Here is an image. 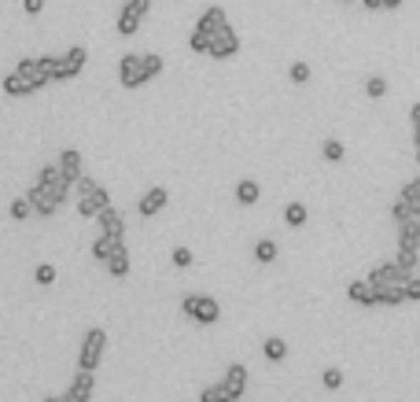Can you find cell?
I'll return each mask as SVG.
<instances>
[{
	"label": "cell",
	"instance_id": "3",
	"mask_svg": "<svg viewBox=\"0 0 420 402\" xmlns=\"http://www.w3.org/2000/svg\"><path fill=\"white\" fill-rule=\"evenodd\" d=\"M107 351V332L103 329H88L81 336V351H78V369H100Z\"/></svg>",
	"mask_w": 420,
	"mask_h": 402
},
{
	"label": "cell",
	"instance_id": "46",
	"mask_svg": "<svg viewBox=\"0 0 420 402\" xmlns=\"http://www.w3.org/2000/svg\"><path fill=\"white\" fill-rule=\"evenodd\" d=\"M41 402H78V398H74L71 391H66V395H44Z\"/></svg>",
	"mask_w": 420,
	"mask_h": 402
},
{
	"label": "cell",
	"instance_id": "37",
	"mask_svg": "<svg viewBox=\"0 0 420 402\" xmlns=\"http://www.w3.org/2000/svg\"><path fill=\"white\" fill-rule=\"evenodd\" d=\"M34 281H37L41 288H48V284H56V266H48V262H41V266H37V273H34Z\"/></svg>",
	"mask_w": 420,
	"mask_h": 402
},
{
	"label": "cell",
	"instance_id": "32",
	"mask_svg": "<svg viewBox=\"0 0 420 402\" xmlns=\"http://www.w3.org/2000/svg\"><path fill=\"white\" fill-rule=\"evenodd\" d=\"M140 59H144V74H148V81H151V78H159L163 67H166V59H163L159 52H144Z\"/></svg>",
	"mask_w": 420,
	"mask_h": 402
},
{
	"label": "cell",
	"instance_id": "6",
	"mask_svg": "<svg viewBox=\"0 0 420 402\" xmlns=\"http://www.w3.org/2000/svg\"><path fill=\"white\" fill-rule=\"evenodd\" d=\"M118 81L126 89H140L144 81H148V74H144V59L137 56V52H126L122 59H118Z\"/></svg>",
	"mask_w": 420,
	"mask_h": 402
},
{
	"label": "cell",
	"instance_id": "21",
	"mask_svg": "<svg viewBox=\"0 0 420 402\" xmlns=\"http://www.w3.org/2000/svg\"><path fill=\"white\" fill-rule=\"evenodd\" d=\"M63 63H66V74H71V78H78V74L85 71V63H88V52H85V45H74L71 52L63 56Z\"/></svg>",
	"mask_w": 420,
	"mask_h": 402
},
{
	"label": "cell",
	"instance_id": "47",
	"mask_svg": "<svg viewBox=\"0 0 420 402\" xmlns=\"http://www.w3.org/2000/svg\"><path fill=\"white\" fill-rule=\"evenodd\" d=\"M365 11H384V0H362Z\"/></svg>",
	"mask_w": 420,
	"mask_h": 402
},
{
	"label": "cell",
	"instance_id": "5",
	"mask_svg": "<svg viewBox=\"0 0 420 402\" xmlns=\"http://www.w3.org/2000/svg\"><path fill=\"white\" fill-rule=\"evenodd\" d=\"M236 52H240V34H236L229 23L221 26V30H214V34H210V48H207V56H210V59H217V63H221V59H232Z\"/></svg>",
	"mask_w": 420,
	"mask_h": 402
},
{
	"label": "cell",
	"instance_id": "23",
	"mask_svg": "<svg viewBox=\"0 0 420 402\" xmlns=\"http://www.w3.org/2000/svg\"><path fill=\"white\" fill-rule=\"evenodd\" d=\"M103 266H107L111 277H118V281H122V277H129V251H126V247H118L115 255H111V259L103 262Z\"/></svg>",
	"mask_w": 420,
	"mask_h": 402
},
{
	"label": "cell",
	"instance_id": "19",
	"mask_svg": "<svg viewBox=\"0 0 420 402\" xmlns=\"http://www.w3.org/2000/svg\"><path fill=\"white\" fill-rule=\"evenodd\" d=\"M229 23V19H225V8H207L203 15H199V30H207V34H214V30H221V26H225Z\"/></svg>",
	"mask_w": 420,
	"mask_h": 402
},
{
	"label": "cell",
	"instance_id": "18",
	"mask_svg": "<svg viewBox=\"0 0 420 402\" xmlns=\"http://www.w3.org/2000/svg\"><path fill=\"white\" fill-rule=\"evenodd\" d=\"M398 247L420 251V218H409V222L398 225Z\"/></svg>",
	"mask_w": 420,
	"mask_h": 402
},
{
	"label": "cell",
	"instance_id": "22",
	"mask_svg": "<svg viewBox=\"0 0 420 402\" xmlns=\"http://www.w3.org/2000/svg\"><path fill=\"white\" fill-rule=\"evenodd\" d=\"M236 200H240L243 207H255V203L262 200V188H258V181H251V177H243V181L236 185Z\"/></svg>",
	"mask_w": 420,
	"mask_h": 402
},
{
	"label": "cell",
	"instance_id": "24",
	"mask_svg": "<svg viewBox=\"0 0 420 402\" xmlns=\"http://www.w3.org/2000/svg\"><path fill=\"white\" fill-rule=\"evenodd\" d=\"M118 247H122V240H115V237H103V232H100L96 244H93V259H96V262H107V259L115 255Z\"/></svg>",
	"mask_w": 420,
	"mask_h": 402
},
{
	"label": "cell",
	"instance_id": "11",
	"mask_svg": "<svg viewBox=\"0 0 420 402\" xmlns=\"http://www.w3.org/2000/svg\"><path fill=\"white\" fill-rule=\"evenodd\" d=\"M66 391H71L78 402H88V398H93V391H96V369H78Z\"/></svg>",
	"mask_w": 420,
	"mask_h": 402
},
{
	"label": "cell",
	"instance_id": "15",
	"mask_svg": "<svg viewBox=\"0 0 420 402\" xmlns=\"http://www.w3.org/2000/svg\"><path fill=\"white\" fill-rule=\"evenodd\" d=\"M221 384L229 388V395H232V398H240L243 391H247V366L232 362V366L225 369V380H221Z\"/></svg>",
	"mask_w": 420,
	"mask_h": 402
},
{
	"label": "cell",
	"instance_id": "41",
	"mask_svg": "<svg viewBox=\"0 0 420 402\" xmlns=\"http://www.w3.org/2000/svg\"><path fill=\"white\" fill-rule=\"evenodd\" d=\"M402 288H406V303H420V277L416 273H409Z\"/></svg>",
	"mask_w": 420,
	"mask_h": 402
},
{
	"label": "cell",
	"instance_id": "30",
	"mask_svg": "<svg viewBox=\"0 0 420 402\" xmlns=\"http://www.w3.org/2000/svg\"><path fill=\"white\" fill-rule=\"evenodd\" d=\"M199 402H236V398L229 395V388H225V384H210V388L199 391Z\"/></svg>",
	"mask_w": 420,
	"mask_h": 402
},
{
	"label": "cell",
	"instance_id": "35",
	"mask_svg": "<svg viewBox=\"0 0 420 402\" xmlns=\"http://www.w3.org/2000/svg\"><path fill=\"white\" fill-rule=\"evenodd\" d=\"M398 196H406L409 203H413V215L420 218V177H413L406 188H402V192H398Z\"/></svg>",
	"mask_w": 420,
	"mask_h": 402
},
{
	"label": "cell",
	"instance_id": "16",
	"mask_svg": "<svg viewBox=\"0 0 420 402\" xmlns=\"http://www.w3.org/2000/svg\"><path fill=\"white\" fill-rule=\"evenodd\" d=\"M37 63H41V74L48 78V81H71L63 56H37Z\"/></svg>",
	"mask_w": 420,
	"mask_h": 402
},
{
	"label": "cell",
	"instance_id": "36",
	"mask_svg": "<svg viewBox=\"0 0 420 402\" xmlns=\"http://www.w3.org/2000/svg\"><path fill=\"white\" fill-rule=\"evenodd\" d=\"M398 266H402L406 273H416V259H420V251H409V247H398Z\"/></svg>",
	"mask_w": 420,
	"mask_h": 402
},
{
	"label": "cell",
	"instance_id": "34",
	"mask_svg": "<svg viewBox=\"0 0 420 402\" xmlns=\"http://www.w3.org/2000/svg\"><path fill=\"white\" fill-rule=\"evenodd\" d=\"M188 48H192V52H199V56H203V52L210 48V34L195 26V30H192V37H188Z\"/></svg>",
	"mask_w": 420,
	"mask_h": 402
},
{
	"label": "cell",
	"instance_id": "17",
	"mask_svg": "<svg viewBox=\"0 0 420 402\" xmlns=\"http://www.w3.org/2000/svg\"><path fill=\"white\" fill-rule=\"evenodd\" d=\"M406 288L402 284H376V306H402Z\"/></svg>",
	"mask_w": 420,
	"mask_h": 402
},
{
	"label": "cell",
	"instance_id": "13",
	"mask_svg": "<svg viewBox=\"0 0 420 402\" xmlns=\"http://www.w3.org/2000/svg\"><path fill=\"white\" fill-rule=\"evenodd\" d=\"M59 166H63V174L66 177H71L74 185L85 177V159H81V152H78V148H63V152H59V159H56Z\"/></svg>",
	"mask_w": 420,
	"mask_h": 402
},
{
	"label": "cell",
	"instance_id": "1",
	"mask_svg": "<svg viewBox=\"0 0 420 402\" xmlns=\"http://www.w3.org/2000/svg\"><path fill=\"white\" fill-rule=\"evenodd\" d=\"M74 188H78V215H81V218H96L103 207H111V196H107V188H103L100 181L81 177Z\"/></svg>",
	"mask_w": 420,
	"mask_h": 402
},
{
	"label": "cell",
	"instance_id": "8",
	"mask_svg": "<svg viewBox=\"0 0 420 402\" xmlns=\"http://www.w3.org/2000/svg\"><path fill=\"white\" fill-rule=\"evenodd\" d=\"M406 277H409V273H406L402 266H398V259L380 262V266H376V269L369 273V281H372V284H406Z\"/></svg>",
	"mask_w": 420,
	"mask_h": 402
},
{
	"label": "cell",
	"instance_id": "4",
	"mask_svg": "<svg viewBox=\"0 0 420 402\" xmlns=\"http://www.w3.org/2000/svg\"><path fill=\"white\" fill-rule=\"evenodd\" d=\"M37 185L41 188H48V192L59 200V203H66L71 200V192H74V181L63 174V166L59 163H48V166H41V174H37Z\"/></svg>",
	"mask_w": 420,
	"mask_h": 402
},
{
	"label": "cell",
	"instance_id": "33",
	"mask_svg": "<svg viewBox=\"0 0 420 402\" xmlns=\"http://www.w3.org/2000/svg\"><path fill=\"white\" fill-rule=\"evenodd\" d=\"M255 259H258L262 266L277 262V244H273V240H258V244H255Z\"/></svg>",
	"mask_w": 420,
	"mask_h": 402
},
{
	"label": "cell",
	"instance_id": "43",
	"mask_svg": "<svg viewBox=\"0 0 420 402\" xmlns=\"http://www.w3.org/2000/svg\"><path fill=\"white\" fill-rule=\"evenodd\" d=\"M173 266L177 269H188L192 266V251L188 247H173Z\"/></svg>",
	"mask_w": 420,
	"mask_h": 402
},
{
	"label": "cell",
	"instance_id": "40",
	"mask_svg": "<svg viewBox=\"0 0 420 402\" xmlns=\"http://www.w3.org/2000/svg\"><path fill=\"white\" fill-rule=\"evenodd\" d=\"M287 78H292L295 86H306V81H309V67L299 59V63H292V67H287Z\"/></svg>",
	"mask_w": 420,
	"mask_h": 402
},
{
	"label": "cell",
	"instance_id": "48",
	"mask_svg": "<svg viewBox=\"0 0 420 402\" xmlns=\"http://www.w3.org/2000/svg\"><path fill=\"white\" fill-rule=\"evenodd\" d=\"M402 4H406V0H384V11H398Z\"/></svg>",
	"mask_w": 420,
	"mask_h": 402
},
{
	"label": "cell",
	"instance_id": "20",
	"mask_svg": "<svg viewBox=\"0 0 420 402\" xmlns=\"http://www.w3.org/2000/svg\"><path fill=\"white\" fill-rule=\"evenodd\" d=\"M4 93H8V96H34L30 81L22 78L19 71H8V74H4Z\"/></svg>",
	"mask_w": 420,
	"mask_h": 402
},
{
	"label": "cell",
	"instance_id": "28",
	"mask_svg": "<svg viewBox=\"0 0 420 402\" xmlns=\"http://www.w3.org/2000/svg\"><path fill=\"white\" fill-rule=\"evenodd\" d=\"M321 155H324V163H343V155H347V148H343V140H336V137H328V140L321 144Z\"/></svg>",
	"mask_w": 420,
	"mask_h": 402
},
{
	"label": "cell",
	"instance_id": "2",
	"mask_svg": "<svg viewBox=\"0 0 420 402\" xmlns=\"http://www.w3.org/2000/svg\"><path fill=\"white\" fill-rule=\"evenodd\" d=\"M181 310H185V317H192L195 325H217V317H221V306H217L214 295H199V292L185 295Z\"/></svg>",
	"mask_w": 420,
	"mask_h": 402
},
{
	"label": "cell",
	"instance_id": "29",
	"mask_svg": "<svg viewBox=\"0 0 420 402\" xmlns=\"http://www.w3.org/2000/svg\"><path fill=\"white\" fill-rule=\"evenodd\" d=\"M391 218H394V225H402V222L416 218V215H413V203H409L406 196H398V200L391 203Z\"/></svg>",
	"mask_w": 420,
	"mask_h": 402
},
{
	"label": "cell",
	"instance_id": "49",
	"mask_svg": "<svg viewBox=\"0 0 420 402\" xmlns=\"http://www.w3.org/2000/svg\"><path fill=\"white\" fill-rule=\"evenodd\" d=\"M413 148H416V163H420V137H413Z\"/></svg>",
	"mask_w": 420,
	"mask_h": 402
},
{
	"label": "cell",
	"instance_id": "31",
	"mask_svg": "<svg viewBox=\"0 0 420 402\" xmlns=\"http://www.w3.org/2000/svg\"><path fill=\"white\" fill-rule=\"evenodd\" d=\"M284 222L292 225V229L306 225V203H299V200H295V203H287V207H284Z\"/></svg>",
	"mask_w": 420,
	"mask_h": 402
},
{
	"label": "cell",
	"instance_id": "14",
	"mask_svg": "<svg viewBox=\"0 0 420 402\" xmlns=\"http://www.w3.org/2000/svg\"><path fill=\"white\" fill-rule=\"evenodd\" d=\"M15 71H19L22 78H26V81H30V89H34V93H41L44 86H48V78L41 74V63H37V56L19 59V63H15Z\"/></svg>",
	"mask_w": 420,
	"mask_h": 402
},
{
	"label": "cell",
	"instance_id": "42",
	"mask_svg": "<svg viewBox=\"0 0 420 402\" xmlns=\"http://www.w3.org/2000/svg\"><path fill=\"white\" fill-rule=\"evenodd\" d=\"M126 11L137 15V19H144V15L151 11V0H126Z\"/></svg>",
	"mask_w": 420,
	"mask_h": 402
},
{
	"label": "cell",
	"instance_id": "12",
	"mask_svg": "<svg viewBox=\"0 0 420 402\" xmlns=\"http://www.w3.org/2000/svg\"><path fill=\"white\" fill-rule=\"evenodd\" d=\"M347 299H350L354 306H376V284H372L369 277L350 281V288H347Z\"/></svg>",
	"mask_w": 420,
	"mask_h": 402
},
{
	"label": "cell",
	"instance_id": "39",
	"mask_svg": "<svg viewBox=\"0 0 420 402\" xmlns=\"http://www.w3.org/2000/svg\"><path fill=\"white\" fill-rule=\"evenodd\" d=\"M30 210H34V207H30V200H11L8 215H11L15 222H26V218H30Z\"/></svg>",
	"mask_w": 420,
	"mask_h": 402
},
{
	"label": "cell",
	"instance_id": "45",
	"mask_svg": "<svg viewBox=\"0 0 420 402\" xmlns=\"http://www.w3.org/2000/svg\"><path fill=\"white\" fill-rule=\"evenodd\" d=\"M409 122H413V137H420V100L409 108Z\"/></svg>",
	"mask_w": 420,
	"mask_h": 402
},
{
	"label": "cell",
	"instance_id": "27",
	"mask_svg": "<svg viewBox=\"0 0 420 402\" xmlns=\"http://www.w3.org/2000/svg\"><path fill=\"white\" fill-rule=\"evenodd\" d=\"M140 23H144V19H137V15H129L126 8L118 11V23H115V30L122 34V37H133V34H137L140 30Z\"/></svg>",
	"mask_w": 420,
	"mask_h": 402
},
{
	"label": "cell",
	"instance_id": "25",
	"mask_svg": "<svg viewBox=\"0 0 420 402\" xmlns=\"http://www.w3.org/2000/svg\"><path fill=\"white\" fill-rule=\"evenodd\" d=\"M262 354L270 358V362H284V358H287V344L280 340V336H265V344H262Z\"/></svg>",
	"mask_w": 420,
	"mask_h": 402
},
{
	"label": "cell",
	"instance_id": "38",
	"mask_svg": "<svg viewBox=\"0 0 420 402\" xmlns=\"http://www.w3.org/2000/svg\"><path fill=\"white\" fill-rule=\"evenodd\" d=\"M321 384H324L328 391H339V388H343V373H339L336 366H332V369H324V373H321Z\"/></svg>",
	"mask_w": 420,
	"mask_h": 402
},
{
	"label": "cell",
	"instance_id": "7",
	"mask_svg": "<svg viewBox=\"0 0 420 402\" xmlns=\"http://www.w3.org/2000/svg\"><path fill=\"white\" fill-rule=\"evenodd\" d=\"M170 203V192L163 185H155V188H148V192L140 196V203H137V210H140V218H155L159 210Z\"/></svg>",
	"mask_w": 420,
	"mask_h": 402
},
{
	"label": "cell",
	"instance_id": "9",
	"mask_svg": "<svg viewBox=\"0 0 420 402\" xmlns=\"http://www.w3.org/2000/svg\"><path fill=\"white\" fill-rule=\"evenodd\" d=\"M96 222H100V232L103 237H115V240H126V218L118 215L115 207H103L100 215H96Z\"/></svg>",
	"mask_w": 420,
	"mask_h": 402
},
{
	"label": "cell",
	"instance_id": "44",
	"mask_svg": "<svg viewBox=\"0 0 420 402\" xmlns=\"http://www.w3.org/2000/svg\"><path fill=\"white\" fill-rule=\"evenodd\" d=\"M22 11H26V15H41L44 11V0H22Z\"/></svg>",
	"mask_w": 420,
	"mask_h": 402
},
{
	"label": "cell",
	"instance_id": "50",
	"mask_svg": "<svg viewBox=\"0 0 420 402\" xmlns=\"http://www.w3.org/2000/svg\"><path fill=\"white\" fill-rule=\"evenodd\" d=\"M339 4H347V0H339Z\"/></svg>",
	"mask_w": 420,
	"mask_h": 402
},
{
	"label": "cell",
	"instance_id": "10",
	"mask_svg": "<svg viewBox=\"0 0 420 402\" xmlns=\"http://www.w3.org/2000/svg\"><path fill=\"white\" fill-rule=\"evenodd\" d=\"M26 200H30V207L37 210V215H44V218H48V215H56V210L63 207L52 192H48V188H41L37 181H34V188H30V192H26Z\"/></svg>",
	"mask_w": 420,
	"mask_h": 402
},
{
	"label": "cell",
	"instance_id": "26",
	"mask_svg": "<svg viewBox=\"0 0 420 402\" xmlns=\"http://www.w3.org/2000/svg\"><path fill=\"white\" fill-rule=\"evenodd\" d=\"M365 96L369 100H384L387 96V78L384 74H369L365 78Z\"/></svg>",
	"mask_w": 420,
	"mask_h": 402
}]
</instances>
